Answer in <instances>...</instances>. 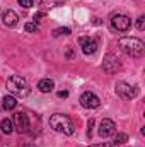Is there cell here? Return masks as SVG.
<instances>
[{"label":"cell","mask_w":145,"mask_h":147,"mask_svg":"<svg viewBox=\"0 0 145 147\" xmlns=\"http://www.w3.org/2000/svg\"><path fill=\"white\" fill-rule=\"evenodd\" d=\"M118 46L123 53H126L128 57L132 58H140L144 57V51H145V45L142 39L138 38H130V36H125V38H119L118 39Z\"/></svg>","instance_id":"cell-1"},{"label":"cell","mask_w":145,"mask_h":147,"mask_svg":"<svg viewBox=\"0 0 145 147\" xmlns=\"http://www.w3.org/2000/svg\"><path fill=\"white\" fill-rule=\"evenodd\" d=\"M50 127H51L55 132H60V134H65V135H72L73 132H75V127H73L72 120H70L67 115H62V113L51 115V118H50Z\"/></svg>","instance_id":"cell-2"},{"label":"cell","mask_w":145,"mask_h":147,"mask_svg":"<svg viewBox=\"0 0 145 147\" xmlns=\"http://www.w3.org/2000/svg\"><path fill=\"white\" fill-rule=\"evenodd\" d=\"M7 89H9L14 96H19V98H28L29 92H31L29 84H28L26 79H22L21 75H10V77L7 79Z\"/></svg>","instance_id":"cell-3"},{"label":"cell","mask_w":145,"mask_h":147,"mask_svg":"<svg viewBox=\"0 0 145 147\" xmlns=\"http://www.w3.org/2000/svg\"><path fill=\"white\" fill-rule=\"evenodd\" d=\"M116 94L123 99H133L138 94V89L135 86H130L126 82H118L116 84Z\"/></svg>","instance_id":"cell-4"},{"label":"cell","mask_w":145,"mask_h":147,"mask_svg":"<svg viewBox=\"0 0 145 147\" xmlns=\"http://www.w3.org/2000/svg\"><path fill=\"white\" fill-rule=\"evenodd\" d=\"M111 26L116 31H128L132 28V19L125 14H114L111 17Z\"/></svg>","instance_id":"cell-5"},{"label":"cell","mask_w":145,"mask_h":147,"mask_svg":"<svg viewBox=\"0 0 145 147\" xmlns=\"http://www.w3.org/2000/svg\"><path fill=\"white\" fill-rule=\"evenodd\" d=\"M80 105H82L84 108H87V110H96V108L101 106V99H99L94 92L87 91V92H84V94L80 96Z\"/></svg>","instance_id":"cell-6"},{"label":"cell","mask_w":145,"mask_h":147,"mask_svg":"<svg viewBox=\"0 0 145 147\" xmlns=\"http://www.w3.org/2000/svg\"><path fill=\"white\" fill-rule=\"evenodd\" d=\"M14 123H15V128H17L19 134H28L29 128H31V125H29V116H28V113H24V111L15 113Z\"/></svg>","instance_id":"cell-7"},{"label":"cell","mask_w":145,"mask_h":147,"mask_svg":"<svg viewBox=\"0 0 145 147\" xmlns=\"http://www.w3.org/2000/svg\"><path fill=\"white\" fill-rule=\"evenodd\" d=\"M119 62H118V57L116 55H113V53H108L106 57H104V62H103V69H104V72L108 74H114L119 70Z\"/></svg>","instance_id":"cell-8"},{"label":"cell","mask_w":145,"mask_h":147,"mask_svg":"<svg viewBox=\"0 0 145 147\" xmlns=\"http://www.w3.org/2000/svg\"><path fill=\"white\" fill-rule=\"evenodd\" d=\"M80 46H82V51L85 55H94L97 51V41L94 38H89V36H82L79 39Z\"/></svg>","instance_id":"cell-9"},{"label":"cell","mask_w":145,"mask_h":147,"mask_svg":"<svg viewBox=\"0 0 145 147\" xmlns=\"http://www.w3.org/2000/svg\"><path fill=\"white\" fill-rule=\"evenodd\" d=\"M114 132H116V123H114L113 120L104 118V120L99 123V135H101V137L108 139L111 135H114Z\"/></svg>","instance_id":"cell-10"},{"label":"cell","mask_w":145,"mask_h":147,"mask_svg":"<svg viewBox=\"0 0 145 147\" xmlns=\"http://www.w3.org/2000/svg\"><path fill=\"white\" fill-rule=\"evenodd\" d=\"M2 19H3V24H5V26H9V28L15 26V24H17V21H19L17 14H15L14 10H10V9L3 12V17H2Z\"/></svg>","instance_id":"cell-11"},{"label":"cell","mask_w":145,"mask_h":147,"mask_svg":"<svg viewBox=\"0 0 145 147\" xmlns=\"http://www.w3.org/2000/svg\"><path fill=\"white\" fill-rule=\"evenodd\" d=\"M53 87H55V82H53L51 79H43V80L38 82V89H39L41 92H51Z\"/></svg>","instance_id":"cell-12"},{"label":"cell","mask_w":145,"mask_h":147,"mask_svg":"<svg viewBox=\"0 0 145 147\" xmlns=\"http://www.w3.org/2000/svg\"><path fill=\"white\" fill-rule=\"evenodd\" d=\"M2 106H3V110H14L15 106H17V101H15V98L14 96H3V99H2Z\"/></svg>","instance_id":"cell-13"},{"label":"cell","mask_w":145,"mask_h":147,"mask_svg":"<svg viewBox=\"0 0 145 147\" xmlns=\"http://www.w3.org/2000/svg\"><path fill=\"white\" fill-rule=\"evenodd\" d=\"M0 128H2L3 134H12V130H14V121L9 120V118H3L2 123H0Z\"/></svg>","instance_id":"cell-14"},{"label":"cell","mask_w":145,"mask_h":147,"mask_svg":"<svg viewBox=\"0 0 145 147\" xmlns=\"http://www.w3.org/2000/svg\"><path fill=\"white\" fill-rule=\"evenodd\" d=\"M126 140H128V135H126V134H118V135L114 137V140H113V142H114L116 146H121V144H125Z\"/></svg>","instance_id":"cell-15"},{"label":"cell","mask_w":145,"mask_h":147,"mask_svg":"<svg viewBox=\"0 0 145 147\" xmlns=\"http://www.w3.org/2000/svg\"><path fill=\"white\" fill-rule=\"evenodd\" d=\"M38 3H39L43 9H51V7H55L56 0H38Z\"/></svg>","instance_id":"cell-16"},{"label":"cell","mask_w":145,"mask_h":147,"mask_svg":"<svg viewBox=\"0 0 145 147\" xmlns=\"http://www.w3.org/2000/svg\"><path fill=\"white\" fill-rule=\"evenodd\" d=\"M24 29H26L28 33H38V31H39V26H38L36 22H28V24L24 26Z\"/></svg>","instance_id":"cell-17"},{"label":"cell","mask_w":145,"mask_h":147,"mask_svg":"<svg viewBox=\"0 0 145 147\" xmlns=\"http://www.w3.org/2000/svg\"><path fill=\"white\" fill-rule=\"evenodd\" d=\"M60 34L68 36V34H70V29H68V28H58V29L55 31V36H60Z\"/></svg>","instance_id":"cell-18"},{"label":"cell","mask_w":145,"mask_h":147,"mask_svg":"<svg viewBox=\"0 0 145 147\" xmlns=\"http://www.w3.org/2000/svg\"><path fill=\"white\" fill-rule=\"evenodd\" d=\"M19 3H21V7H24V9H29V7L34 5V0H19Z\"/></svg>","instance_id":"cell-19"},{"label":"cell","mask_w":145,"mask_h":147,"mask_svg":"<svg viewBox=\"0 0 145 147\" xmlns=\"http://www.w3.org/2000/svg\"><path fill=\"white\" fill-rule=\"evenodd\" d=\"M137 28H138L140 31H144L145 29V17L144 16H140V17L137 19Z\"/></svg>","instance_id":"cell-20"},{"label":"cell","mask_w":145,"mask_h":147,"mask_svg":"<svg viewBox=\"0 0 145 147\" xmlns=\"http://www.w3.org/2000/svg\"><path fill=\"white\" fill-rule=\"evenodd\" d=\"M89 147H119V146H116L114 142H103V144H94V146H89Z\"/></svg>","instance_id":"cell-21"},{"label":"cell","mask_w":145,"mask_h":147,"mask_svg":"<svg viewBox=\"0 0 145 147\" xmlns=\"http://www.w3.org/2000/svg\"><path fill=\"white\" fill-rule=\"evenodd\" d=\"M44 17V12H36L34 16H33V19H34V22H38V21H41Z\"/></svg>","instance_id":"cell-22"},{"label":"cell","mask_w":145,"mask_h":147,"mask_svg":"<svg viewBox=\"0 0 145 147\" xmlns=\"http://www.w3.org/2000/svg\"><path fill=\"white\" fill-rule=\"evenodd\" d=\"M87 127H89V135H91V130H92V127H94V120H92V118L87 121Z\"/></svg>","instance_id":"cell-23"},{"label":"cell","mask_w":145,"mask_h":147,"mask_svg":"<svg viewBox=\"0 0 145 147\" xmlns=\"http://www.w3.org/2000/svg\"><path fill=\"white\" fill-rule=\"evenodd\" d=\"M68 96V91H60L58 92V98H67Z\"/></svg>","instance_id":"cell-24"},{"label":"cell","mask_w":145,"mask_h":147,"mask_svg":"<svg viewBox=\"0 0 145 147\" xmlns=\"http://www.w3.org/2000/svg\"><path fill=\"white\" fill-rule=\"evenodd\" d=\"M22 147H36V146H33V144H26V146H22Z\"/></svg>","instance_id":"cell-25"}]
</instances>
